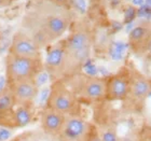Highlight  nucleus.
<instances>
[{"label":"nucleus","instance_id":"nucleus-1","mask_svg":"<svg viewBox=\"0 0 151 141\" xmlns=\"http://www.w3.org/2000/svg\"><path fill=\"white\" fill-rule=\"evenodd\" d=\"M73 15L69 8L50 0H40L28 11L23 21L28 34L40 47L54 43L69 29Z\"/></svg>","mask_w":151,"mask_h":141},{"label":"nucleus","instance_id":"nucleus-2","mask_svg":"<svg viewBox=\"0 0 151 141\" xmlns=\"http://www.w3.org/2000/svg\"><path fill=\"white\" fill-rule=\"evenodd\" d=\"M94 44V34L86 23L76 24L63 43L58 80L78 74L88 60Z\"/></svg>","mask_w":151,"mask_h":141},{"label":"nucleus","instance_id":"nucleus-3","mask_svg":"<svg viewBox=\"0 0 151 141\" xmlns=\"http://www.w3.org/2000/svg\"><path fill=\"white\" fill-rule=\"evenodd\" d=\"M45 107L67 115H80V102L75 93L64 80L53 81Z\"/></svg>","mask_w":151,"mask_h":141},{"label":"nucleus","instance_id":"nucleus-4","mask_svg":"<svg viewBox=\"0 0 151 141\" xmlns=\"http://www.w3.org/2000/svg\"><path fill=\"white\" fill-rule=\"evenodd\" d=\"M73 81L68 84L71 91L75 93L79 101L97 102L105 99L106 95V79L92 77V75H73L68 78Z\"/></svg>","mask_w":151,"mask_h":141},{"label":"nucleus","instance_id":"nucleus-5","mask_svg":"<svg viewBox=\"0 0 151 141\" xmlns=\"http://www.w3.org/2000/svg\"><path fill=\"white\" fill-rule=\"evenodd\" d=\"M42 60L28 59L13 56L8 53L6 57V77L8 84L14 82L36 80L42 72Z\"/></svg>","mask_w":151,"mask_h":141},{"label":"nucleus","instance_id":"nucleus-6","mask_svg":"<svg viewBox=\"0 0 151 141\" xmlns=\"http://www.w3.org/2000/svg\"><path fill=\"white\" fill-rule=\"evenodd\" d=\"M150 93V79L138 70H129V89L125 99L127 107L137 111L142 110Z\"/></svg>","mask_w":151,"mask_h":141},{"label":"nucleus","instance_id":"nucleus-7","mask_svg":"<svg viewBox=\"0 0 151 141\" xmlns=\"http://www.w3.org/2000/svg\"><path fill=\"white\" fill-rule=\"evenodd\" d=\"M94 125L81 115H67L58 134L60 141H86Z\"/></svg>","mask_w":151,"mask_h":141},{"label":"nucleus","instance_id":"nucleus-8","mask_svg":"<svg viewBox=\"0 0 151 141\" xmlns=\"http://www.w3.org/2000/svg\"><path fill=\"white\" fill-rule=\"evenodd\" d=\"M9 54L28 59L41 60V47L28 34L23 30L14 34L10 44Z\"/></svg>","mask_w":151,"mask_h":141},{"label":"nucleus","instance_id":"nucleus-9","mask_svg":"<svg viewBox=\"0 0 151 141\" xmlns=\"http://www.w3.org/2000/svg\"><path fill=\"white\" fill-rule=\"evenodd\" d=\"M129 89V69L123 68L106 79L105 99L109 101H125Z\"/></svg>","mask_w":151,"mask_h":141},{"label":"nucleus","instance_id":"nucleus-10","mask_svg":"<svg viewBox=\"0 0 151 141\" xmlns=\"http://www.w3.org/2000/svg\"><path fill=\"white\" fill-rule=\"evenodd\" d=\"M8 85L15 100V107L32 104L39 94V85L36 80L14 82Z\"/></svg>","mask_w":151,"mask_h":141},{"label":"nucleus","instance_id":"nucleus-11","mask_svg":"<svg viewBox=\"0 0 151 141\" xmlns=\"http://www.w3.org/2000/svg\"><path fill=\"white\" fill-rule=\"evenodd\" d=\"M151 32V23L142 22L136 25L129 34V47L137 56H144L145 47Z\"/></svg>","mask_w":151,"mask_h":141},{"label":"nucleus","instance_id":"nucleus-12","mask_svg":"<svg viewBox=\"0 0 151 141\" xmlns=\"http://www.w3.org/2000/svg\"><path fill=\"white\" fill-rule=\"evenodd\" d=\"M66 116L55 110L45 107L40 115V124L43 132L47 135L57 137L63 127Z\"/></svg>","mask_w":151,"mask_h":141},{"label":"nucleus","instance_id":"nucleus-13","mask_svg":"<svg viewBox=\"0 0 151 141\" xmlns=\"http://www.w3.org/2000/svg\"><path fill=\"white\" fill-rule=\"evenodd\" d=\"M32 104L28 106H16L14 109V121L16 127H23L28 125L32 120V112L30 109Z\"/></svg>","mask_w":151,"mask_h":141},{"label":"nucleus","instance_id":"nucleus-14","mask_svg":"<svg viewBox=\"0 0 151 141\" xmlns=\"http://www.w3.org/2000/svg\"><path fill=\"white\" fill-rule=\"evenodd\" d=\"M15 108V100L9 85L0 91V111H6Z\"/></svg>","mask_w":151,"mask_h":141},{"label":"nucleus","instance_id":"nucleus-15","mask_svg":"<svg viewBox=\"0 0 151 141\" xmlns=\"http://www.w3.org/2000/svg\"><path fill=\"white\" fill-rule=\"evenodd\" d=\"M101 139L103 141H120V139L118 138V136L112 130H107L104 134H101Z\"/></svg>","mask_w":151,"mask_h":141},{"label":"nucleus","instance_id":"nucleus-16","mask_svg":"<svg viewBox=\"0 0 151 141\" xmlns=\"http://www.w3.org/2000/svg\"><path fill=\"white\" fill-rule=\"evenodd\" d=\"M86 141H103L101 136L98 134L97 129H96L95 126H94V128H93V130H92L91 135H90V137H88Z\"/></svg>","mask_w":151,"mask_h":141},{"label":"nucleus","instance_id":"nucleus-17","mask_svg":"<svg viewBox=\"0 0 151 141\" xmlns=\"http://www.w3.org/2000/svg\"><path fill=\"white\" fill-rule=\"evenodd\" d=\"M144 56H147L148 58L151 59V32H150V36H149V38H148V41H147V44H146Z\"/></svg>","mask_w":151,"mask_h":141},{"label":"nucleus","instance_id":"nucleus-18","mask_svg":"<svg viewBox=\"0 0 151 141\" xmlns=\"http://www.w3.org/2000/svg\"><path fill=\"white\" fill-rule=\"evenodd\" d=\"M52 2L56 3V4H60V6H69L70 0H50Z\"/></svg>","mask_w":151,"mask_h":141},{"label":"nucleus","instance_id":"nucleus-19","mask_svg":"<svg viewBox=\"0 0 151 141\" xmlns=\"http://www.w3.org/2000/svg\"><path fill=\"white\" fill-rule=\"evenodd\" d=\"M10 3H11L10 0H0V9H2V8H6V6H10Z\"/></svg>","mask_w":151,"mask_h":141},{"label":"nucleus","instance_id":"nucleus-20","mask_svg":"<svg viewBox=\"0 0 151 141\" xmlns=\"http://www.w3.org/2000/svg\"><path fill=\"white\" fill-rule=\"evenodd\" d=\"M1 35H2V27L0 25V38H1Z\"/></svg>","mask_w":151,"mask_h":141},{"label":"nucleus","instance_id":"nucleus-21","mask_svg":"<svg viewBox=\"0 0 151 141\" xmlns=\"http://www.w3.org/2000/svg\"><path fill=\"white\" fill-rule=\"evenodd\" d=\"M10 1H11V2H13V1H15V0H10Z\"/></svg>","mask_w":151,"mask_h":141},{"label":"nucleus","instance_id":"nucleus-22","mask_svg":"<svg viewBox=\"0 0 151 141\" xmlns=\"http://www.w3.org/2000/svg\"><path fill=\"white\" fill-rule=\"evenodd\" d=\"M123 1H129V0H123Z\"/></svg>","mask_w":151,"mask_h":141}]
</instances>
